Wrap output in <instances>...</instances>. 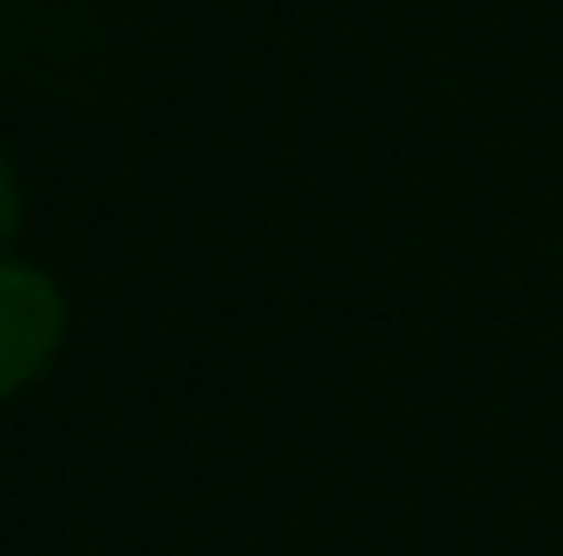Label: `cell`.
Masks as SVG:
<instances>
[{"label": "cell", "instance_id": "2", "mask_svg": "<svg viewBox=\"0 0 563 556\" xmlns=\"http://www.w3.org/2000/svg\"><path fill=\"white\" fill-rule=\"evenodd\" d=\"M13 230H20V177H13V164L0 151V249L13 243Z\"/></svg>", "mask_w": 563, "mask_h": 556}, {"label": "cell", "instance_id": "1", "mask_svg": "<svg viewBox=\"0 0 563 556\" xmlns=\"http://www.w3.org/2000/svg\"><path fill=\"white\" fill-rule=\"evenodd\" d=\"M66 341V294L53 276L0 256V400L33 387Z\"/></svg>", "mask_w": 563, "mask_h": 556}]
</instances>
